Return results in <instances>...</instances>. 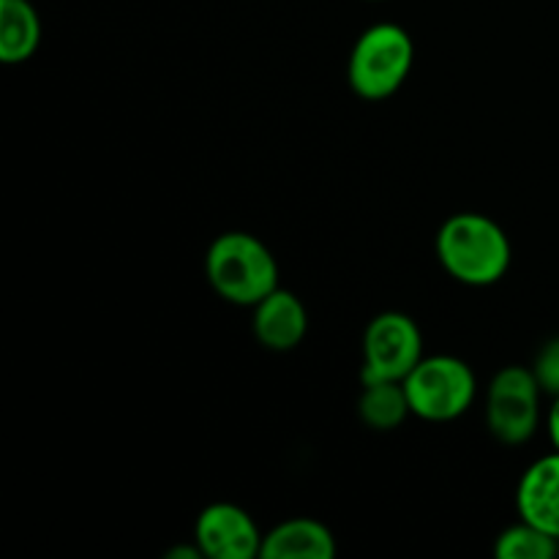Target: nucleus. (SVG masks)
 Segmentation results:
<instances>
[{
    "instance_id": "1",
    "label": "nucleus",
    "mask_w": 559,
    "mask_h": 559,
    "mask_svg": "<svg viewBox=\"0 0 559 559\" xmlns=\"http://www.w3.org/2000/svg\"><path fill=\"white\" fill-rule=\"evenodd\" d=\"M437 260L448 276L467 287H491L511 267L513 246L506 229L484 213L464 211L445 218L437 233Z\"/></svg>"
},
{
    "instance_id": "17",
    "label": "nucleus",
    "mask_w": 559,
    "mask_h": 559,
    "mask_svg": "<svg viewBox=\"0 0 559 559\" xmlns=\"http://www.w3.org/2000/svg\"><path fill=\"white\" fill-rule=\"evenodd\" d=\"M366 3H382V0H366Z\"/></svg>"
},
{
    "instance_id": "2",
    "label": "nucleus",
    "mask_w": 559,
    "mask_h": 559,
    "mask_svg": "<svg viewBox=\"0 0 559 559\" xmlns=\"http://www.w3.org/2000/svg\"><path fill=\"white\" fill-rule=\"evenodd\" d=\"M205 276L218 298L254 309L278 287V262L257 235L233 229L207 246Z\"/></svg>"
},
{
    "instance_id": "3",
    "label": "nucleus",
    "mask_w": 559,
    "mask_h": 559,
    "mask_svg": "<svg viewBox=\"0 0 559 559\" xmlns=\"http://www.w3.org/2000/svg\"><path fill=\"white\" fill-rule=\"evenodd\" d=\"M415 66V41L396 22H377L366 27L353 44L347 82L355 96L366 102H385L396 96Z\"/></svg>"
},
{
    "instance_id": "5",
    "label": "nucleus",
    "mask_w": 559,
    "mask_h": 559,
    "mask_svg": "<svg viewBox=\"0 0 559 559\" xmlns=\"http://www.w3.org/2000/svg\"><path fill=\"white\" fill-rule=\"evenodd\" d=\"M538 377L527 366H506L497 371L486 391V426L491 437L506 445H524L540 429V399H544Z\"/></svg>"
},
{
    "instance_id": "9",
    "label": "nucleus",
    "mask_w": 559,
    "mask_h": 559,
    "mask_svg": "<svg viewBox=\"0 0 559 559\" xmlns=\"http://www.w3.org/2000/svg\"><path fill=\"white\" fill-rule=\"evenodd\" d=\"M519 519L559 540V451L535 459L516 486Z\"/></svg>"
},
{
    "instance_id": "6",
    "label": "nucleus",
    "mask_w": 559,
    "mask_h": 559,
    "mask_svg": "<svg viewBox=\"0 0 559 559\" xmlns=\"http://www.w3.org/2000/svg\"><path fill=\"white\" fill-rule=\"evenodd\" d=\"M360 355V382H404L424 358V333L404 311H382L366 325Z\"/></svg>"
},
{
    "instance_id": "8",
    "label": "nucleus",
    "mask_w": 559,
    "mask_h": 559,
    "mask_svg": "<svg viewBox=\"0 0 559 559\" xmlns=\"http://www.w3.org/2000/svg\"><path fill=\"white\" fill-rule=\"evenodd\" d=\"M251 331L254 338L271 353H289L300 347L309 333V311L293 289L276 287L254 306Z\"/></svg>"
},
{
    "instance_id": "4",
    "label": "nucleus",
    "mask_w": 559,
    "mask_h": 559,
    "mask_svg": "<svg viewBox=\"0 0 559 559\" xmlns=\"http://www.w3.org/2000/svg\"><path fill=\"white\" fill-rule=\"evenodd\" d=\"M413 415L429 424H451L469 413L478 396V380L467 360L456 355H424L404 377Z\"/></svg>"
},
{
    "instance_id": "12",
    "label": "nucleus",
    "mask_w": 559,
    "mask_h": 559,
    "mask_svg": "<svg viewBox=\"0 0 559 559\" xmlns=\"http://www.w3.org/2000/svg\"><path fill=\"white\" fill-rule=\"evenodd\" d=\"M364 391L358 399V415L369 429L393 431L413 415L404 382L396 380H377L360 382Z\"/></svg>"
},
{
    "instance_id": "10",
    "label": "nucleus",
    "mask_w": 559,
    "mask_h": 559,
    "mask_svg": "<svg viewBox=\"0 0 559 559\" xmlns=\"http://www.w3.org/2000/svg\"><path fill=\"white\" fill-rule=\"evenodd\" d=\"M338 546L331 527L317 519L298 516L276 524L262 538V559H333Z\"/></svg>"
},
{
    "instance_id": "14",
    "label": "nucleus",
    "mask_w": 559,
    "mask_h": 559,
    "mask_svg": "<svg viewBox=\"0 0 559 559\" xmlns=\"http://www.w3.org/2000/svg\"><path fill=\"white\" fill-rule=\"evenodd\" d=\"M535 377H538L540 388H544L546 396H559V336L549 338L544 347L538 349L533 364Z\"/></svg>"
},
{
    "instance_id": "15",
    "label": "nucleus",
    "mask_w": 559,
    "mask_h": 559,
    "mask_svg": "<svg viewBox=\"0 0 559 559\" xmlns=\"http://www.w3.org/2000/svg\"><path fill=\"white\" fill-rule=\"evenodd\" d=\"M546 431H549L551 448L559 451V396L551 399V407L546 413Z\"/></svg>"
},
{
    "instance_id": "11",
    "label": "nucleus",
    "mask_w": 559,
    "mask_h": 559,
    "mask_svg": "<svg viewBox=\"0 0 559 559\" xmlns=\"http://www.w3.org/2000/svg\"><path fill=\"white\" fill-rule=\"evenodd\" d=\"M41 47V20L31 0H0V60L27 63Z\"/></svg>"
},
{
    "instance_id": "16",
    "label": "nucleus",
    "mask_w": 559,
    "mask_h": 559,
    "mask_svg": "<svg viewBox=\"0 0 559 559\" xmlns=\"http://www.w3.org/2000/svg\"><path fill=\"white\" fill-rule=\"evenodd\" d=\"M164 557H167V559H200L202 551H200V546H197V544L175 546V549H169Z\"/></svg>"
},
{
    "instance_id": "13",
    "label": "nucleus",
    "mask_w": 559,
    "mask_h": 559,
    "mask_svg": "<svg viewBox=\"0 0 559 559\" xmlns=\"http://www.w3.org/2000/svg\"><path fill=\"white\" fill-rule=\"evenodd\" d=\"M557 555L559 540L555 535L524 522V519L502 530L495 540L497 559H555Z\"/></svg>"
},
{
    "instance_id": "7",
    "label": "nucleus",
    "mask_w": 559,
    "mask_h": 559,
    "mask_svg": "<svg viewBox=\"0 0 559 559\" xmlns=\"http://www.w3.org/2000/svg\"><path fill=\"white\" fill-rule=\"evenodd\" d=\"M262 538L254 516L235 502H211L194 522V544L207 559H254Z\"/></svg>"
}]
</instances>
